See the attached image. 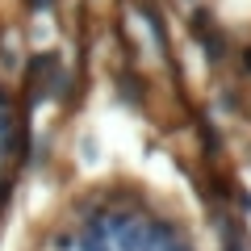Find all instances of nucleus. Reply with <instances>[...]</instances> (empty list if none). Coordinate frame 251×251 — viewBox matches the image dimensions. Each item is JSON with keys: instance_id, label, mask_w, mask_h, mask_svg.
Wrapping results in <instances>:
<instances>
[{"instance_id": "nucleus-1", "label": "nucleus", "mask_w": 251, "mask_h": 251, "mask_svg": "<svg viewBox=\"0 0 251 251\" xmlns=\"http://www.w3.org/2000/svg\"><path fill=\"white\" fill-rule=\"evenodd\" d=\"M25 251H214L176 193L151 180L97 176L38 222Z\"/></svg>"}]
</instances>
